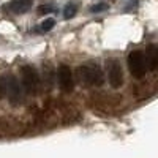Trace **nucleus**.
<instances>
[{
    "label": "nucleus",
    "mask_w": 158,
    "mask_h": 158,
    "mask_svg": "<svg viewBox=\"0 0 158 158\" xmlns=\"http://www.w3.org/2000/svg\"><path fill=\"white\" fill-rule=\"evenodd\" d=\"M77 81L84 85H95L100 87L104 82V74L98 63H85L76 70Z\"/></svg>",
    "instance_id": "1"
},
{
    "label": "nucleus",
    "mask_w": 158,
    "mask_h": 158,
    "mask_svg": "<svg viewBox=\"0 0 158 158\" xmlns=\"http://www.w3.org/2000/svg\"><path fill=\"white\" fill-rule=\"evenodd\" d=\"M128 70L131 73V76L136 77V79H141L146 76L147 73V62H146V56H144L142 51H131L128 54Z\"/></svg>",
    "instance_id": "2"
},
{
    "label": "nucleus",
    "mask_w": 158,
    "mask_h": 158,
    "mask_svg": "<svg viewBox=\"0 0 158 158\" xmlns=\"http://www.w3.org/2000/svg\"><path fill=\"white\" fill-rule=\"evenodd\" d=\"M21 82L22 87L25 89V92L30 95H36L40 90V76L38 71L30 67V65H25L21 68Z\"/></svg>",
    "instance_id": "3"
},
{
    "label": "nucleus",
    "mask_w": 158,
    "mask_h": 158,
    "mask_svg": "<svg viewBox=\"0 0 158 158\" xmlns=\"http://www.w3.org/2000/svg\"><path fill=\"white\" fill-rule=\"evenodd\" d=\"M5 97H8L11 104H19L22 103V87L15 74L5 76Z\"/></svg>",
    "instance_id": "4"
},
{
    "label": "nucleus",
    "mask_w": 158,
    "mask_h": 158,
    "mask_svg": "<svg viewBox=\"0 0 158 158\" xmlns=\"http://www.w3.org/2000/svg\"><path fill=\"white\" fill-rule=\"evenodd\" d=\"M108 68V77H109V84L112 89H118L123 84V70H122V63L118 59H109L106 63Z\"/></svg>",
    "instance_id": "5"
},
{
    "label": "nucleus",
    "mask_w": 158,
    "mask_h": 158,
    "mask_svg": "<svg viewBox=\"0 0 158 158\" xmlns=\"http://www.w3.org/2000/svg\"><path fill=\"white\" fill-rule=\"evenodd\" d=\"M57 77H59V87L65 94H70L74 89V77H73V71L68 65H60L57 68Z\"/></svg>",
    "instance_id": "6"
},
{
    "label": "nucleus",
    "mask_w": 158,
    "mask_h": 158,
    "mask_svg": "<svg viewBox=\"0 0 158 158\" xmlns=\"http://www.w3.org/2000/svg\"><path fill=\"white\" fill-rule=\"evenodd\" d=\"M56 84V70L52 67V63L43 62V85L46 90H51Z\"/></svg>",
    "instance_id": "7"
},
{
    "label": "nucleus",
    "mask_w": 158,
    "mask_h": 158,
    "mask_svg": "<svg viewBox=\"0 0 158 158\" xmlns=\"http://www.w3.org/2000/svg\"><path fill=\"white\" fill-rule=\"evenodd\" d=\"M33 5V0H11L8 3V8L11 13H15V15H24V13H27Z\"/></svg>",
    "instance_id": "8"
},
{
    "label": "nucleus",
    "mask_w": 158,
    "mask_h": 158,
    "mask_svg": "<svg viewBox=\"0 0 158 158\" xmlns=\"http://www.w3.org/2000/svg\"><path fill=\"white\" fill-rule=\"evenodd\" d=\"M146 62H147V67L150 70H155L156 68V63H158V51H156V46L155 44H150L146 54Z\"/></svg>",
    "instance_id": "9"
},
{
    "label": "nucleus",
    "mask_w": 158,
    "mask_h": 158,
    "mask_svg": "<svg viewBox=\"0 0 158 158\" xmlns=\"http://www.w3.org/2000/svg\"><path fill=\"white\" fill-rule=\"evenodd\" d=\"M76 13H77V5L74 2H70L63 8V18L65 19H71V18L76 16Z\"/></svg>",
    "instance_id": "10"
},
{
    "label": "nucleus",
    "mask_w": 158,
    "mask_h": 158,
    "mask_svg": "<svg viewBox=\"0 0 158 158\" xmlns=\"http://www.w3.org/2000/svg\"><path fill=\"white\" fill-rule=\"evenodd\" d=\"M56 25V21L52 19V18H49V19H46V21H43L41 22V25H40V32H49L52 27Z\"/></svg>",
    "instance_id": "11"
},
{
    "label": "nucleus",
    "mask_w": 158,
    "mask_h": 158,
    "mask_svg": "<svg viewBox=\"0 0 158 158\" xmlns=\"http://www.w3.org/2000/svg\"><path fill=\"white\" fill-rule=\"evenodd\" d=\"M108 8V3H98V5H94L90 8V11L92 13H100V11H104Z\"/></svg>",
    "instance_id": "12"
},
{
    "label": "nucleus",
    "mask_w": 158,
    "mask_h": 158,
    "mask_svg": "<svg viewBox=\"0 0 158 158\" xmlns=\"http://www.w3.org/2000/svg\"><path fill=\"white\" fill-rule=\"evenodd\" d=\"M51 11H54V8H52L51 5H41V6L38 8L40 15H46V13H51Z\"/></svg>",
    "instance_id": "13"
}]
</instances>
